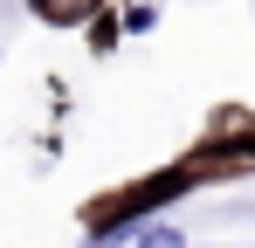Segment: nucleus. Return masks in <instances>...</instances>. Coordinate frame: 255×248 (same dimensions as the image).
Returning <instances> with one entry per match:
<instances>
[{"label": "nucleus", "mask_w": 255, "mask_h": 248, "mask_svg": "<svg viewBox=\"0 0 255 248\" xmlns=\"http://www.w3.org/2000/svg\"><path fill=\"white\" fill-rule=\"evenodd\" d=\"M90 248H186V235L172 221H138V228H118V235H90Z\"/></svg>", "instance_id": "1"}, {"label": "nucleus", "mask_w": 255, "mask_h": 248, "mask_svg": "<svg viewBox=\"0 0 255 248\" xmlns=\"http://www.w3.org/2000/svg\"><path fill=\"white\" fill-rule=\"evenodd\" d=\"M97 0H35V14L42 21H76V14H90Z\"/></svg>", "instance_id": "2"}, {"label": "nucleus", "mask_w": 255, "mask_h": 248, "mask_svg": "<svg viewBox=\"0 0 255 248\" xmlns=\"http://www.w3.org/2000/svg\"><path fill=\"white\" fill-rule=\"evenodd\" d=\"M152 21H159V14H152V7H131V14H125V35H145V28H152Z\"/></svg>", "instance_id": "3"}]
</instances>
